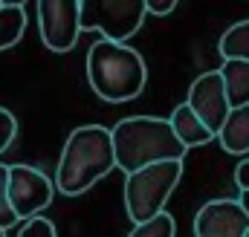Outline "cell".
I'll list each match as a JSON object with an SVG mask.
<instances>
[{"instance_id": "obj_14", "label": "cell", "mask_w": 249, "mask_h": 237, "mask_svg": "<svg viewBox=\"0 0 249 237\" xmlns=\"http://www.w3.org/2000/svg\"><path fill=\"white\" fill-rule=\"evenodd\" d=\"M220 55L223 61H244L249 64V20L229 26L220 38Z\"/></svg>"}, {"instance_id": "obj_2", "label": "cell", "mask_w": 249, "mask_h": 237, "mask_svg": "<svg viewBox=\"0 0 249 237\" xmlns=\"http://www.w3.org/2000/svg\"><path fill=\"white\" fill-rule=\"evenodd\" d=\"M113 168L116 159H113L110 130L102 124H84L75 127L64 142L53 188H58L67 197H78L87 188H93L102 177H107Z\"/></svg>"}, {"instance_id": "obj_22", "label": "cell", "mask_w": 249, "mask_h": 237, "mask_svg": "<svg viewBox=\"0 0 249 237\" xmlns=\"http://www.w3.org/2000/svg\"><path fill=\"white\" fill-rule=\"evenodd\" d=\"M0 237H6V232H3V229H0Z\"/></svg>"}, {"instance_id": "obj_12", "label": "cell", "mask_w": 249, "mask_h": 237, "mask_svg": "<svg viewBox=\"0 0 249 237\" xmlns=\"http://www.w3.org/2000/svg\"><path fill=\"white\" fill-rule=\"evenodd\" d=\"M223 78V90L229 99V107H244L249 104V64L244 61H223V67L217 69Z\"/></svg>"}, {"instance_id": "obj_19", "label": "cell", "mask_w": 249, "mask_h": 237, "mask_svg": "<svg viewBox=\"0 0 249 237\" xmlns=\"http://www.w3.org/2000/svg\"><path fill=\"white\" fill-rule=\"evenodd\" d=\"M145 6V15H157V17H165L177 9V0H142Z\"/></svg>"}, {"instance_id": "obj_18", "label": "cell", "mask_w": 249, "mask_h": 237, "mask_svg": "<svg viewBox=\"0 0 249 237\" xmlns=\"http://www.w3.org/2000/svg\"><path fill=\"white\" fill-rule=\"evenodd\" d=\"M15 136H18V118L12 116L6 107H0V153L15 142Z\"/></svg>"}, {"instance_id": "obj_9", "label": "cell", "mask_w": 249, "mask_h": 237, "mask_svg": "<svg viewBox=\"0 0 249 237\" xmlns=\"http://www.w3.org/2000/svg\"><path fill=\"white\" fill-rule=\"evenodd\" d=\"M249 214L238 200H212L194 214V237H244Z\"/></svg>"}, {"instance_id": "obj_20", "label": "cell", "mask_w": 249, "mask_h": 237, "mask_svg": "<svg viewBox=\"0 0 249 237\" xmlns=\"http://www.w3.org/2000/svg\"><path fill=\"white\" fill-rule=\"evenodd\" d=\"M235 185L241 188V194H249V156L235 168Z\"/></svg>"}, {"instance_id": "obj_8", "label": "cell", "mask_w": 249, "mask_h": 237, "mask_svg": "<svg viewBox=\"0 0 249 237\" xmlns=\"http://www.w3.org/2000/svg\"><path fill=\"white\" fill-rule=\"evenodd\" d=\"M186 107L203 121V127L212 136H217V130L223 127V121L232 110L229 99H226V90H223V78H220L217 69H209V72L194 78V84L188 87Z\"/></svg>"}, {"instance_id": "obj_11", "label": "cell", "mask_w": 249, "mask_h": 237, "mask_svg": "<svg viewBox=\"0 0 249 237\" xmlns=\"http://www.w3.org/2000/svg\"><path fill=\"white\" fill-rule=\"evenodd\" d=\"M168 124H171V130H174L177 142H180L186 151H188V148H200V145H206V142H212V139H214V136L203 127V121H200V118L186 107V102L174 107V113L168 116Z\"/></svg>"}, {"instance_id": "obj_23", "label": "cell", "mask_w": 249, "mask_h": 237, "mask_svg": "<svg viewBox=\"0 0 249 237\" xmlns=\"http://www.w3.org/2000/svg\"><path fill=\"white\" fill-rule=\"evenodd\" d=\"M244 237H249V232H247V235H244Z\"/></svg>"}, {"instance_id": "obj_5", "label": "cell", "mask_w": 249, "mask_h": 237, "mask_svg": "<svg viewBox=\"0 0 249 237\" xmlns=\"http://www.w3.org/2000/svg\"><path fill=\"white\" fill-rule=\"evenodd\" d=\"M145 20L142 0H81L78 3V29L102 32V41L124 44L139 32Z\"/></svg>"}, {"instance_id": "obj_16", "label": "cell", "mask_w": 249, "mask_h": 237, "mask_svg": "<svg viewBox=\"0 0 249 237\" xmlns=\"http://www.w3.org/2000/svg\"><path fill=\"white\" fill-rule=\"evenodd\" d=\"M6 177H9V165H3L0 162V229L6 232V229H12L15 223H18V217L12 214V208H9V197H6Z\"/></svg>"}, {"instance_id": "obj_4", "label": "cell", "mask_w": 249, "mask_h": 237, "mask_svg": "<svg viewBox=\"0 0 249 237\" xmlns=\"http://www.w3.org/2000/svg\"><path fill=\"white\" fill-rule=\"evenodd\" d=\"M183 162H157L142 171H133L124 179V208L133 226L148 223L165 211L171 191L180 185Z\"/></svg>"}, {"instance_id": "obj_10", "label": "cell", "mask_w": 249, "mask_h": 237, "mask_svg": "<svg viewBox=\"0 0 249 237\" xmlns=\"http://www.w3.org/2000/svg\"><path fill=\"white\" fill-rule=\"evenodd\" d=\"M214 139L220 142V148L226 153H235V156L249 153V104L229 110V116H226L223 127L217 130Z\"/></svg>"}, {"instance_id": "obj_15", "label": "cell", "mask_w": 249, "mask_h": 237, "mask_svg": "<svg viewBox=\"0 0 249 237\" xmlns=\"http://www.w3.org/2000/svg\"><path fill=\"white\" fill-rule=\"evenodd\" d=\"M177 232V223H174V217L168 214V211H162V214H157V217H151L148 223H139V226H133V232L127 237H174Z\"/></svg>"}, {"instance_id": "obj_21", "label": "cell", "mask_w": 249, "mask_h": 237, "mask_svg": "<svg viewBox=\"0 0 249 237\" xmlns=\"http://www.w3.org/2000/svg\"><path fill=\"white\" fill-rule=\"evenodd\" d=\"M238 203H241V208L249 214V194H241V200H238Z\"/></svg>"}, {"instance_id": "obj_13", "label": "cell", "mask_w": 249, "mask_h": 237, "mask_svg": "<svg viewBox=\"0 0 249 237\" xmlns=\"http://www.w3.org/2000/svg\"><path fill=\"white\" fill-rule=\"evenodd\" d=\"M23 29H26L23 3H9V0H3V3H0V52H3V50H12V47L23 38Z\"/></svg>"}, {"instance_id": "obj_17", "label": "cell", "mask_w": 249, "mask_h": 237, "mask_svg": "<svg viewBox=\"0 0 249 237\" xmlns=\"http://www.w3.org/2000/svg\"><path fill=\"white\" fill-rule=\"evenodd\" d=\"M18 237H58V232H55V226L47 217H32V220L23 223Z\"/></svg>"}, {"instance_id": "obj_3", "label": "cell", "mask_w": 249, "mask_h": 237, "mask_svg": "<svg viewBox=\"0 0 249 237\" xmlns=\"http://www.w3.org/2000/svg\"><path fill=\"white\" fill-rule=\"evenodd\" d=\"M87 81L102 102L122 104L145 90L148 69L133 47L96 41L87 50Z\"/></svg>"}, {"instance_id": "obj_24", "label": "cell", "mask_w": 249, "mask_h": 237, "mask_svg": "<svg viewBox=\"0 0 249 237\" xmlns=\"http://www.w3.org/2000/svg\"><path fill=\"white\" fill-rule=\"evenodd\" d=\"M0 3H3V0H0Z\"/></svg>"}, {"instance_id": "obj_6", "label": "cell", "mask_w": 249, "mask_h": 237, "mask_svg": "<svg viewBox=\"0 0 249 237\" xmlns=\"http://www.w3.org/2000/svg\"><path fill=\"white\" fill-rule=\"evenodd\" d=\"M9 208L18 220H32L53 203V182L44 171L32 165H9L6 177Z\"/></svg>"}, {"instance_id": "obj_1", "label": "cell", "mask_w": 249, "mask_h": 237, "mask_svg": "<svg viewBox=\"0 0 249 237\" xmlns=\"http://www.w3.org/2000/svg\"><path fill=\"white\" fill-rule=\"evenodd\" d=\"M113 159L124 174L142 171L157 162H183L186 148L177 142L168 118L162 116H127L110 127Z\"/></svg>"}, {"instance_id": "obj_7", "label": "cell", "mask_w": 249, "mask_h": 237, "mask_svg": "<svg viewBox=\"0 0 249 237\" xmlns=\"http://www.w3.org/2000/svg\"><path fill=\"white\" fill-rule=\"evenodd\" d=\"M41 41L53 52H70L81 35L78 29V3L75 0H41L38 3Z\"/></svg>"}]
</instances>
